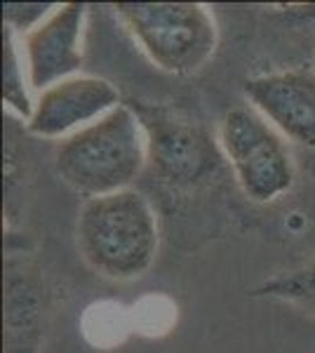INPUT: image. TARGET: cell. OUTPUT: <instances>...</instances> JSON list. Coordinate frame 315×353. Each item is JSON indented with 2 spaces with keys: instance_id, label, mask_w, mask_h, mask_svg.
Listing matches in <instances>:
<instances>
[{
  "instance_id": "6",
  "label": "cell",
  "mask_w": 315,
  "mask_h": 353,
  "mask_svg": "<svg viewBox=\"0 0 315 353\" xmlns=\"http://www.w3.org/2000/svg\"><path fill=\"white\" fill-rule=\"evenodd\" d=\"M250 104L280 134L315 149V71L289 68L243 83Z\"/></svg>"
},
{
  "instance_id": "7",
  "label": "cell",
  "mask_w": 315,
  "mask_h": 353,
  "mask_svg": "<svg viewBox=\"0 0 315 353\" xmlns=\"http://www.w3.org/2000/svg\"><path fill=\"white\" fill-rule=\"evenodd\" d=\"M120 106V94L111 83L96 76H71L43 90L26 121L31 134L68 137L104 118Z\"/></svg>"
},
{
  "instance_id": "5",
  "label": "cell",
  "mask_w": 315,
  "mask_h": 353,
  "mask_svg": "<svg viewBox=\"0 0 315 353\" xmlns=\"http://www.w3.org/2000/svg\"><path fill=\"white\" fill-rule=\"evenodd\" d=\"M219 144L254 203H273L294 186V161L283 134L254 109H231L219 125Z\"/></svg>"
},
{
  "instance_id": "9",
  "label": "cell",
  "mask_w": 315,
  "mask_h": 353,
  "mask_svg": "<svg viewBox=\"0 0 315 353\" xmlns=\"http://www.w3.org/2000/svg\"><path fill=\"white\" fill-rule=\"evenodd\" d=\"M252 297H271L299 304L303 309L315 311V257L303 261L301 266L283 271L263 281L261 285L250 290Z\"/></svg>"
},
{
  "instance_id": "2",
  "label": "cell",
  "mask_w": 315,
  "mask_h": 353,
  "mask_svg": "<svg viewBox=\"0 0 315 353\" xmlns=\"http://www.w3.org/2000/svg\"><path fill=\"white\" fill-rule=\"evenodd\" d=\"M146 165V137L130 104L57 144L54 168L80 196L99 198L130 189Z\"/></svg>"
},
{
  "instance_id": "1",
  "label": "cell",
  "mask_w": 315,
  "mask_h": 353,
  "mask_svg": "<svg viewBox=\"0 0 315 353\" xmlns=\"http://www.w3.org/2000/svg\"><path fill=\"white\" fill-rule=\"evenodd\" d=\"M76 236L88 266L120 283L144 276L160 243L156 212L134 189L88 198L80 208Z\"/></svg>"
},
{
  "instance_id": "3",
  "label": "cell",
  "mask_w": 315,
  "mask_h": 353,
  "mask_svg": "<svg viewBox=\"0 0 315 353\" xmlns=\"http://www.w3.org/2000/svg\"><path fill=\"white\" fill-rule=\"evenodd\" d=\"M116 12L158 68L196 73L216 50L214 17L200 3H118Z\"/></svg>"
},
{
  "instance_id": "8",
  "label": "cell",
  "mask_w": 315,
  "mask_h": 353,
  "mask_svg": "<svg viewBox=\"0 0 315 353\" xmlns=\"http://www.w3.org/2000/svg\"><path fill=\"white\" fill-rule=\"evenodd\" d=\"M85 5L64 3L33 26L24 36L28 83L33 90H48L52 85L76 76L83 66V38Z\"/></svg>"
},
{
  "instance_id": "13",
  "label": "cell",
  "mask_w": 315,
  "mask_h": 353,
  "mask_svg": "<svg viewBox=\"0 0 315 353\" xmlns=\"http://www.w3.org/2000/svg\"><path fill=\"white\" fill-rule=\"evenodd\" d=\"M21 10H28V5H19ZM19 8H17V5H5V17H8V19H12L14 14H24V12H19ZM52 8V5H31V19H24V26H21V19H12L10 21V24H14L17 28H26V33L31 31L33 26H38L40 21L45 19V17H48L50 12L48 10ZM28 14V12H26Z\"/></svg>"
},
{
  "instance_id": "10",
  "label": "cell",
  "mask_w": 315,
  "mask_h": 353,
  "mask_svg": "<svg viewBox=\"0 0 315 353\" xmlns=\"http://www.w3.org/2000/svg\"><path fill=\"white\" fill-rule=\"evenodd\" d=\"M130 332H134L130 309H123L113 301L92 304L83 318V334L90 344L99 346V349H111V346L120 344Z\"/></svg>"
},
{
  "instance_id": "11",
  "label": "cell",
  "mask_w": 315,
  "mask_h": 353,
  "mask_svg": "<svg viewBox=\"0 0 315 353\" xmlns=\"http://www.w3.org/2000/svg\"><path fill=\"white\" fill-rule=\"evenodd\" d=\"M132 313V327L139 334H156L170 332V327L176 323V304L160 294H148L130 309Z\"/></svg>"
},
{
  "instance_id": "4",
  "label": "cell",
  "mask_w": 315,
  "mask_h": 353,
  "mask_svg": "<svg viewBox=\"0 0 315 353\" xmlns=\"http://www.w3.org/2000/svg\"><path fill=\"white\" fill-rule=\"evenodd\" d=\"M146 137V165L172 189L207 184L221 172V144L200 123L160 104L130 101Z\"/></svg>"
},
{
  "instance_id": "12",
  "label": "cell",
  "mask_w": 315,
  "mask_h": 353,
  "mask_svg": "<svg viewBox=\"0 0 315 353\" xmlns=\"http://www.w3.org/2000/svg\"><path fill=\"white\" fill-rule=\"evenodd\" d=\"M3 99L8 106L19 113L21 118L33 116V104L28 101L24 92V85L19 81V66H17V54L12 45V28L8 26L5 31V68H3Z\"/></svg>"
}]
</instances>
